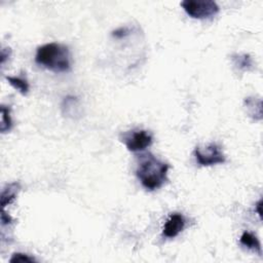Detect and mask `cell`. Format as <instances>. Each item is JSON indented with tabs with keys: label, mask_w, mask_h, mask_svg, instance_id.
<instances>
[{
	"label": "cell",
	"mask_w": 263,
	"mask_h": 263,
	"mask_svg": "<svg viewBox=\"0 0 263 263\" xmlns=\"http://www.w3.org/2000/svg\"><path fill=\"white\" fill-rule=\"evenodd\" d=\"M128 152H143L149 146H152L154 138L152 135L147 130H141L137 132H132L130 134L126 135L122 140Z\"/></svg>",
	"instance_id": "cell-5"
},
{
	"label": "cell",
	"mask_w": 263,
	"mask_h": 263,
	"mask_svg": "<svg viewBox=\"0 0 263 263\" xmlns=\"http://www.w3.org/2000/svg\"><path fill=\"white\" fill-rule=\"evenodd\" d=\"M12 222V218L8 214H6L4 209H2V226H4V225H8V224H10Z\"/></svg>",
	"instance_id": "cell-13"
},
{
	"label": "cell",
	"mask_w": 263,
	"mask_h": 263,
	"mask_svg": "<svg viewBox=\"0 0 263 263\" xmlns=\"http://www.w3.org/2000/svg\"><path fill=\"white\" fill-rule=\"evenodd\" d=\"M6 80L22 95H27L29 92L28 80L24 76H6Z\"/></svg>",
	"instance_id": "cell-9"
},
{
	"label": "cell",
	"mask_w": 263,
	"mask_h": 263,
	"mask_svg": "<svg viewBox=\"0 0 263 263\" xmlns=\"http://www.w3.org/2000/svg\"><path fill=\"white\" fill-rule=\"evenodd\" d=\"M240 244L242 246L247 247L248 249H251V250H254L256 252H258L259 254H261V245H260V242L259 240L257 238V236L255 234H253L252 232H245L242 236H240Z\"/></svg>",
	"instance_id": "cell-8"
},
{
	"label": "cell",
	"mask_w": 263,
	"mask_h": 263,
	"mask_svg": "<svg viewBox=\"0 0 263 263\" xmlns=\"http://www.w3.org/2000/svg\"><path fill=\"white\" fill-rule=\"evenodd\" d=\"M12 263L14 262H35L36 260L33 257H30L27 254H23V253H14L12 255V257L10 260Z\"/></svg>",
	"instance_id": "cell-12"
},
{
	"label": "cell",
	"mask_w": 263,
	"mask_h": 263,
	"mask_svg": "<svg viewBox=\"0 0 263 263\" xmlns=\"http://www.w3.org/2000/svg\"><path fill=\"white\" fill-rule=\"evenodd\" d=\"M21 190V185L20 183H18V182H14V183H10L8 184L2 190V209H4L6 206L10 204H12L18 192Z\"/></svg>",
	"instance_id": "cell-7"
},
{
	"label": "cell",
	"mask_w": 263,
	"mask_h": 263,
	"mask_svg": "<svg viewBox=\"0 0 263 263\" xmlns=\"http://www.w3.org/2000/svg\"><path fill=\"white\" fill-rule=\"evenodd\" d=\"M170 166L152 154H146L138 164L136 175L145 190L154 192L160 190L168 181Z\"/></svg>",
	"instance_id": "cell-1"
},
{
	"label": "cell",
	"mask_w": 263,
	"mask_h": 263,
	"mask_svg": "<svg viewBox=\"0 0 263 263\" xmlns=\"http://www.w3.org/2000/svg\"><path fill=\"white\" fill-rule=\"evenodd\" d=\"M261 204H262V200H260L257 204V211H258V215L261 217Z\"/></svg>",
	"instance_id": "cell-14"
},
{
	"label": "cell",
	"mask_w": 263,
	"mask_h": 263,
	"mask_svg": "<svg viewBox=\"0 0 263 263\" xmlns=\"http://www.w3.org/2000/svg\"><path fill=\"white\" fill-rule=\"evenodd\" d=\"M185 228V218L179 213H174L166 222L162 236L168 238H176Z\"/></svg>",
	"instance_id": "cell-6"
},
{
	"label": "cell",
	"mask_w": 263,
	"mask_h": 263,
	"mask_svg": "<svg viewBox=\"0 0 263 263\" xmlns=\"http://www.w3.org/2000/svg\"><path fill=\"white\" fill-rule=\"evenodd\" d=\"M35 61L54 72H67L70 70V54L65 46L52 42L40 46L36 52Z\"/></svg>",
	"instance_id": "cell-2"
},
{
	"label": "cell",
	"mask_w": 263,
	"mask_h": 263,
	"mask_svg": "<svg viewBox=\"0 0 263 263\" xmlns=\"http://www.w3.org/2000/svg\"><path fill=\"white\" fill-rule=\"evenodd\" d=\"M181 6L190 18L198 20L210 18L219 12L218 4L212 0H184Z\"/></svg>",
	"instance_id": "cell-3"
},
{
	"label": "cell",
	"mask_w": 263,
	"mask_h": 263,
	"mask_svg": "<svg viewBox=\"0 0 263 263\" xmlns=\"http://www.w3.org/2000/svg\"><path fill=\"white\" fill-rule=\"evenodd\" d=\"M12 128V120L10 118V108L2 105V124H0V130L4 134L6 132L10 130Z\"/></svg>",
	"instance_id": "cell-10"
},
{
	"label": "cell",
	"mask_w": 263,
	"mask_h": 263,
	"mask_svg": "<svg viewBox=\"0 0 263 263\" xmlns=\"http://www.w3.org/2000/svg\"><path fill=\"white\" fill-rule=\"evenodd\" d=\"M236 61V66H238L240 68H245L247 69L252 65L251 58L247 54H242V56H236V58H234Z\"/></svg>",
	"instance_id": "cell-11"
},
{
	"label": "cell",
	"mask_w": 263,
	"mask_h": 263,
	"mask_svg": "<svg viewBox=\"0 0 263 263\" xmlns=\"http://www.w3.org/2000/svg\"><path fill=\"white\" fill-rule=\"evenodd\" d=\"M194 156L196 162L202 166H211L226 162V158L222 152L220 146L216 143H211L206 148L196 147L194 150Z\"/></svg>",
	"instance_id": "cell-4"
}]
</instances>
